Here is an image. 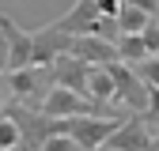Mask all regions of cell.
I'll return each instance as SVG.
<instances>
[{
  "label": "cell",
  "mask_w": 159,
  "mask_h": 151,
  "mask_svg": "<svg viewBox=\"0 0 159 151\" xmlns=\"http://www.w3.org/2000/svg\"><path fill=\"white\" fill-rule=\"evenodd\" d=\"M49 87H53L49 68H34V64H30V68H23V72H8V94L15 98L19 110L38 113L42 102H46V94H49Z\"/></svg>",
  "instance_id": "obj_1"
},
{
  "label": "cell",
  "mask_w": 159,
  "mask_h": 151,
  "mask_svg": "<svg viewBox=\"0 0 159 151\" xmlns=\"http://www.w3.org/2000/svg\"><path fill=\"white\" fill-rule=\"evenodd\" d=\"M125 117L121 113H87V117H68V136L76 140L80 151H98L106 147V140L117 132Z\"/></svg>",
  "instance_id": "obj_2"
},
{
  "label": "cell",
  "mask_w": 159,
  "mask_h": 151,
  "mask_svg": "<svg viewBox=\"0 0 159 151\" xmlns=\"http://www.w3.org/2000/svg\"><path fill=\"white\" fill-rule=\"evenodd\" d=\"M106 72H110V80H114V102L121 106L129 117H140L144 113V106H148V87L136 80V72L129 68V64H106Z\"/></svg>",
  "instance_id": "obj_3"
},
{
  "label": "cell",
  "mask_w": 159,
  "mask_h": 151,
  "mask_svg": "<svg viewBox=\"0 0 159 151\" xmlns=\"http://www.w3.org/2000/svg\"><path fill=\"white\" fill-rule=\"evenodd\" d=\"M68 45H72V34L57 30L53 23L42 27V30H30V64L34 68H53L57 57H68Z\"/></svg>",
  "instance_id": "obj_4"
},
{
  "label": "cell",
  "mask_w": 159,
  "mask_h": 151,
  "mask_svg": "<svg viewBox=\"0 0 159 151\" xmlns=\"http://www.w3.org/2000/svg\"><path fill=\"white\" fill-rule=\"evenodd\" d=\"M42 117L49 121H68V117H87V113H98V106H91L87 98H80V94L65 91V87H49L46 102H42Z\"/></svg>",
  "instance_id": "obj_5"
},
{
  "label": "cell",
  "mask_w": 159,
  "mask_h": 151,
  "mask_svg": "<svg viewBox=\"0 0 159 151\" xmlns=\"http://www.w3.org/2000/svg\"><path fill=\"white\" fill-rule=\"evenodd\" d=\"M68 57H76V61H84L91 68H106V64H117V45L98 38V34H76L68 45Z\"/></svg>",
  "instance_id": "obj_6"
},
{
  "label": "cell",
  "mask_w": 159,
  "mask_h": 151,
  "mask_svg": "<svg viewBox=\"0 0 159 151\" xmlns=\"http://www.w3.org/2000/svg\"><path fill=\"white\" fill-rule=\"evenodd\" d=\"M0 38L8 45V72L30 68V30H23L11 15H0Z\"/></svg>",
  "instance_id": "obj_7"
},
{
  "label": "cell",
  "mask_w": 159,
  "mask_h": 151,
  "mask_svg": "<svg viewBox=\"0 0 159 151\" xmlns=\"http://www.w3.org/2000/svg\"><path fill=\"white\" fill-rule=\"evenodd\" d=\"M53 76V87H65L80 98H87V76H91V64L76 61V57H57V64L49 68Z\"/></svg>",
  "instance_id": "obj_8"
},
{
  "label": "cell",
  "mask_w": 159,
  "mask_h": 151,
  "mask_svg": "<svg viewBox=\"0 0 159 151\" xmlns=\"http://www.w3.org/2000/svg\"><path fill=\"white\" fill-rule=\"evenodd\" d=\"M148 144H152V132L144 128V121L125 117L117 125V132L106 140V151H148Z\"/></svg>",
  "instance_id": "obj_9"
},
{
  "label": "cell",
  "mask_w": 159,
  "mask_h": 151,
  "mask_svg": "<svg viewBox=\"0 0 159 151\" xmlns=\"http://www.w3.org/2000/svg\"><path fill=\"white\" fill-rule=\"evenodd\" d=\"M87 102L98 106V113H110V106H114V80H110L106 68H91V76H87Z\"/></svg>",
  "instance_id": "obj_10"
},
{
  "label": "cell",
  "mask_w": 159,
  "mask_h": 151,
  "mask_svg": "<svg viewBox=\"0 0 159 151\" xmlns=\"http://www.w3.org/2000/svg\"><path fill=\"white\" fill-rule=\"evenodd\" d=\"M114 45H117V61L129 64V68H136V64L148 61V49H144V38L140 34H121Z\"/></svg>",
  "instance_id": "obj_11"
},
{
  "label": "cell",
  "mask_w": 159,
  "mask_h": 151,
  "mask_svg": "<svg viewBox=\"0 0 159 151\" xmlns=\"http://www.w3.org/2000/svg\"><path fill=\"white\" fill-rule=\"evenodd\" d=\"M148 23H152V19H148L140 8H133V4L121 0V11H117V34H140Z\"/></svg>",
  "instance_id": "obj_12"
},
{
  "label": "cell",
  "mask_w": 159,
  "mask_h": 151,
  "mask_svg": "<svg viewBox=\"0 0 159 151\" xmlns=\"http://www.w3.org/2000/svg\"><path fill=\"white\" fill-rule=\"evenodd\" d=\"M19 144H23V132H19V125L8 117V113H0V151H15Z\"/></svg>",
  "instance_id": "obj_13"
},
{
  "label": "cell",
  "mask_w": 159,
  "mask_h": 151,
  "mask_svg": "<svg viewBox=\"0 0 159 151\" xmlns=\"http://www.w3.org/2000/svg\"><path fill=\"white\" fill-rule=\"evenodd\" d=\"M140 121H144L148 132H159V91H155V87H148V106H144V113H140Z\"/></svg>",
  "instance_id": "obj_14"
},
{
  "label": "cell",
  "mask_w": 159,
  "mask_h": 151,
  "mask_svg": "<svg viewBox=\"0 0 159 151\" xmlns=\"http://www.w3.org/2000/svg\"><path fill=\"white\" fill-rule=\"evenodd\" d=\"M133 72H136V80H140L144 87H155V91H159V57H148V61L136 64Z\"/></svg>",
  "instance_id": "obj_15"
},
{
  "label": "cell",
  "mask_w": 159,
  "mask_h": 151,
  "mask_svg": "<svg viewBox=\"0 0 159 151\" xmlns=\"http://www.w3.org/2000/svg\"><path fill=\"white\" fill-rule=\"evenodd\" d=\"M140 38H144V49H148V57H159V19H152V23L140 30Z\"/></svg>",
  "instance_id": "obj_16"
},
{
  "label": "cell",
  "mask_w": 159,
  "mask_h": 151,
  "mask_svg": "<svg viewBox=\"0 0 159 151\" xmlns=\"http://www.w3.org/2000/svg\"><path fill=\"white\" fill-rule=\"evenodd\" d=\"M38 151H80V147H76V140L68 136V132H61V136H49Z\"/></svg>",
  "instance_id": "obj_17"
},
{
  "label": "cell",
  "mask_w": 159,
  "mask_h": 151,
  "mask_svg": "<svg viewBox=\"0 0 159 151\" xmlns=\"http://www.w3.org/2000/svg\"><path fill=\"white\" fill-rule=\"evenodd\" d=\"M95 8L102 19H117V11H121V0H95Z\"/></svg>",
  "instance_id": "obj_18"
},
{
  "label": "cell",
  "mask_w": 159,
  "mask_h": 151,
  "mask_svg": "<svg viewBox=\"0 0 159 151\" xmlns=\"http://www.w3.org/2000/svg\"><path fill=\"white\" fill-rule=\"evenodd\" d=\"M125 4H133V8H140L148 19H155L159 15V0H125Z\"/></svg>",
  "instance_id": "obj_19"
},
{
  "label": "cell",
  "mask_w": 159,
  "mask_h": 151,
  "mask_svg": "<svg viewBox=\"0 0 159 151\" xmlns=\"http://www.w3.org/2000/svg\"><path fill=\"white\" fill-rule=\"evenodd\" d=\"M0 76H8V45H4V38H0Z\"/></svg>",
  "instance_id": "obj_20"
},
{
  "label": "cell",
  "mask_w": 159,
  "mask_h": 151,
  "mask_svg": "<svg viewBox=\"0 0 159 151\" xmlns=\"http://www.w3.org/2000/svg\"><path fill=\"white\" fill-rule=\"evenodd\" d=\"M148 151H159V132H152V144H148Z\"/></svg>",
  "instance_id": "obj_21"
},
{
  "label": "cell",
  "mask_w": 159,
  "mask_h": 151,
  "mask_svg": "<svg viewBox=\"0 0 159 151\" xmlns=\"http://www.w3.org/2000/svg\"><path fill=\"white\" fill-rule=\"evenodd\" d=\"M155 19H159V15H155Z\"/></svg>",
  "instance_id": "obj_22"
}]
</instances>
